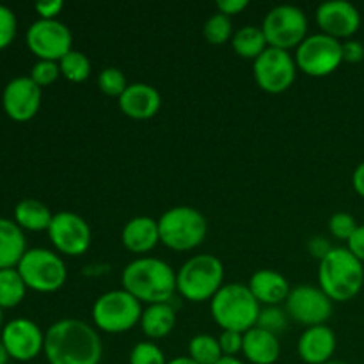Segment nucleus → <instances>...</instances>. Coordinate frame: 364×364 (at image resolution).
<instances>
[{"mask_svg":"<svg viewBox=\"0 0 364 364\" xmlns=\"http://www.w3.org/2000/svg\"><path fill=\"white\" fill-rule=\"evenodd\" d=\"M326 364H347V363H341V361H329V363H326Z\"/></svg>","mask_w":364,"mask_h":364,"instance_id":"obj_48","label":"nucleus"},{"mask_svg":"<svg viewBox=\"0 0 364 364\" xmlns=\"http://www.w3.org/2000/svg\"><path fill=\"white\" fill-rule=\"evenodd\" d=\"M219 345L226 358H237L244 348V334L237 331H223L219 336Z\"/></svg>","mask_w":364,"mask_h":364,"instance_id":"obj_37","label":"nucleus"},{"mask_svg":"<svg viewBox=\"0 0 364 364\" xmlns=\"http://www.w3.org/2000/svg\"><path fill=\"white\" fill-rule=\"evenodd\" d=\"M331 249H333V247H331V245H329L327 238L315 237V238H311V240H309V251H311L313 255H315L316 258H318V262L323 258V256L327 255V252L331 251Z\"/></svg>","mask_w":364,"mask_h":364,"instance_id":"obj_42","label":"nucleus"},{"mask_svg":"<svg viewBox=\"0 0 364 364\" xmlns=\"http://www.w3.org/2000/svg\"><path fill=\"white\" fill-rule=\"evenodd\" d=\"M121 284L141 304H162L176 294V272L164 259L141 256L124 267Z\"/></svg>","mask_w":364,"mask_h":364,"instance_id":"obj_2","label":"nucleus"},{"mask_svg":"<svg viewBox=\"0 0 364 364\" xmlns=\"http://www.w3.org/2000/svg\"><path fill=\"white\" fill-rule=\"evenodd\" d=\"M203 34H205L206 41L212 43V45H215V46L224 45V43L230 41L235 34L231 18L217 11L215 14H212V16L205 21Z\"/></svg>","mask_w":364,"mask_h":364,"instance_id":"obj_30","label":"nucleus"},{"mask_svg":"<svg viewBox=\"0 0 364 364\" xmlns=\"http://www.w3.org/2000/svg\"><path fill=\"white\" fill-rule=\"evenodd\" d=\"M34 9L43 20H57V14H60V11L64 9V2L63 0H43L36 4Z\"/></svg>","mask_w":364,"mask_h":364,"instance_id":"obj_38","label":"nucleus"},{"mask_svg":"<svg viewBox=\"0 0 364 364\" xmlns=\"http://www.w3.org/2000/svg\"><path fill=\"white\" fill-rule=\"evenodd\" d=\"M9 354H7L6 347H4V343L0 341V364H7V361H9Z\"/></svg>","mask_w":364,"mask_h":364,"instance_id":"obj_45","label":"nucleus"},{"mask_svg":"<svg viewBox=\"0 0 364 364\" xmlns=\"http://www.w3.org/2000/svg\"><path fill=\"white\" fill-rule=\"evenodd\" d=\"M255 80L263 91L279 95L291 87L297 77V63L288 50L269 46L252 64Z\"/></svg>","mask_w":364,"mask_h":364,"instance_id":"obj_11","label":"nucleus"},{"mask_svg":"<svg viewBox=\"0 0 364 364\" xmlns=\"http://www.w3.org/2000/svg\"><path fill=\"white\" fill-rule=\"evenodd\" d=\"M142 333L151 340H160L171 334V331L176 326V309L171 306V302L162 304H149L142 311L141 316Z\"/></svg>","mask_w":364,"mask_h":364,"instance_id":"obj_25","label":"nucleus"},{"mask_svg":"<svg viewBox=\"0 0 364 364\" xmlns=\"http://www.w3.org/2000/svg\"><path fill=\"white\" fill-rule=\"evenodd\" d=\"M341 52H343V60L345 63H361L364 59V45L361 41H354V39H348V41L341 43Z\"/></svg>","mask_w":364,"mask_h":364,"instance_id":"obj_39","label":"nucleus"},{"mask_svg":"<svg viewBox=\"0 0 364 364\" xmlns=\"http://www.w3.org/2000/svg\"><path fill=\"white\" fill-rule=\"evenodd\" d=\"M247 6L249 0H219V2H217L219 13L226 14V16H233V14L242 13Z\"/></svg>","mask_w":364,"mask_h":364,"instance_id":"obj_41","label":"nucleus"},{"mask_svg":"<svg viewBox=\"0 0 364 364\" xmlns=\"http://www.w3.org/2000/svg\"><path fill=\"white\" fill-rule=\"evenodd\" d=\"M316 23L323 34L334 39L350 38L361 25V14L347 0H327L316 7Z\"/></svg>","mask_w":364,"mask_h":364,"instance_id":"obj_17","label":"nucleus"},{"mask_svg":"<svg viewBox=\"0 0 364 364\" xmlns=\"http://www.w3.org/2000/svg\"><path fill=\"white\" fill-rule=\"evenodd\" d=\"M14 223L23 231H48L53 213L45 203L34 198H25L14 206Z\"/></svg>","mask_w":364,"mask_h":364,"instance_id":"obj_24","label":"nucleus"},{"mask_svg":"<svg viewBox=\"0 0 364 364\" xmlns=\"http://www.w3.org/2000/svg\"><path fill=\"white\" fill-rule=\"evenodd\" d=\"M336 350V334L331 327H308L297 341L299 358L306 364H326Z\"/></svg>","mask_w":364,"mask_h":364,"instance_id":"obj_19","label":"nucleus"},{"mask_svg":"<svg viewBox=\"0 0 364 364\" xmlns=\"http://www.w3.org/2000/svg\"><path fill=\"white\" fill-rule=\"evenodd\" d=\"M295 63L302 73L309 77H326L338 70L343 63V52H341L340 39L318 32L311 34L297 46Z\"/></svg>","mask_w":364,"mask_h":364,"instance_id":"obj_10","label":"nucleus"},{"mask_svg":"<svg viewBox=\"0 0 364 364\" xmlns=\"http://www.w3.org/2000/svg\"><path fill=\"white\" fill-rule=\"evenodd\" d=\"M363 263L347 247H333L318 263V287L333 302H347L361 291Z\"/></svg>","mask_w":364,"mask_h":364,"instance_id":"obj_3","label":"nucleus"},{"mask_svg":"<svg viewBox=\"0 0 364 364\" xmlns=\"http://www.w3.org/2000/svg\"><path fill=\"white\" fill-rule=\"evenodd\" d=\"M231 46H233L237 55L255 60L269 48V43H267L262 27L244 25L238 31H235L233 38H231Z\"/></svg>","mask_w":364,"mask_h":364,"instance_id":"obj_26","label":"nucleus"},{"mask_svg":"<svg viewBox=\"0 0 364 364\" xmlns=\"http://www.w3.org/2000/svg\"><path fill=\"white\" fill-rule=\"evenodd\" d=\"M28 77H31L41 89L46 87V85H52L53 82L60 77L59 63H57V60L38 59L34 63V66L31 68Z\"/></svg>","mask_w":364,"mask_h":364,"instance_id":"obj_34","label":"nucleus"},{"mask_svg":"<svg viewBox=\"0 0 364 364\" xmlns=\"http://www.w3.org/2000/svg\"><path fill=\"white\" fill-rule=\"evenodd\" d=\"M249 290L262 306H279L287 302L291 288L281 272L272 269H259L247 283Z\"/></svg>","mask_w":364,"mask_h":364,"instance_id":"obj_20","label":"nucleus"},{"mask_svg":"<svg viewBox=\"0 0 364 364\" xmlns=\"http://www.w3.org/2000/svg\"><path fill=\"white\" fill-rule=\"evenodd\" d=\"M59 68L60 75L66 80L75 82V84H80V82L87 80L89 75H91V60H89V57L85 53L78 52V50L68 52L59 60Z\"/></svg>","mask_w":364,"mask_h":364,"instance_id":"obj_29","label":"nucleus"},{"mask_svg":"<svg viewBox=\"0 0 364 364\" xmlns=\"http://www.w3.org/2000/svg\"><path fill=\"white\" fill-rule=\"evenodd\" d=\"M142 306L127 290H110L100 295L92 304V322L98 331L121 334L134 329L142 316Z\"/></svg>","mask_w":364,"mask_h":364,"instance_id":"obj_8","label":"nucleus"},{"mask_svg":"<svg viewBox=\"0 0 364 364\" xmlns=\"http://www.w3.org/2000/svg\"><path fill=\"white\" fill-rule=\"evenodd\" d=\"M27 252L25 233L13 219L0 217V269H14Z\"/></svg>","mask_w":364,"mask_h":364,"instance_id":"obj_23","label":"nucleus"},{"mask_svg":"<svg viewBox=\"0 0 364 364\" xmlns=\"http://www.w3.org/2000/svg\"><path fill=\"white\" fill-rule=\"evenodd\" d=\"M0 341L11 359L28 363L45 350V333L36 322L28 318L9 320L2 327Z\"/></svg>","mask_w":364,"mask_h":364,"instance_id":"obj_15","label":"nucleus"},{"mask_svg":"<svg viewBox=\"0 0 364 364\" xmlns=\"http://www.w3.org/2000/svg\"><path fill=\"white\" fill-rule=\"evenodd\" d=\"M262 31L269 46L281 50L297 48L308 38V16L301 7L279 4L265 14Z\"/></svg>","mask_w":364,"mask_h":364,"instance_id":"obj_9","label":"nucleus"},{"mask_svg":"<svg viewBox=\"0 0 364 364\" xmlns=\"http://www.w3.org/2000/svg\"><path fill=\"white\" fill-rule=\"evenodd\" d=\"M45 354L48 364H100L103 354L98 331L78 318H63L46 329Z\"/></svg>","mask_w":364,"mask_h":364,"instance_id":"obj_1","label":"nucleus"},{"mask_svg":"<svg viewBox=\"0 0 364 364\" xmlns=\"http://www.w3.org/2000/svg\"><path fill=\"white\" fill-rule=\"evenodd\" d=\"M121 242L124 249L134 255H146L160 244L159 220L149 215H139L128 220L121 231Z\"/></svg>","mask_w":364,"mask_h":364,"instance_id":"obj_21","label":"nucleus"},{"mask_svg":"<svg viewBox=\"0 0 364 364\" xmlns=\"http://www.w3.org/2000/svg\"><path fill=\"white\" fill-rule=\"evenodd\" d=\"M46 233H48L55 251L66 256L84 255L92 240L87 220L78 213L68 212V210L53 213L52 224Z\"/></svg>","mask_w":364,"mask_h":364,"instance_id":"obj_13","label":"nucleus"},{"mask_svg":"<svg viewBox=\"0 0 364 364\" xmlns=\"http://www.w3.org/2000/svg\"><path fill=\"white\" fill-rule=\"evenodd\" d=\"M2 327H4V315H2V308H0V333H2Z\"/></svg>","mask_w":364,"mask_h":364,"instance_id":"obj_47","label":"nucleus"},{"mask_svg":"<svg viewBox=\"0 0 364 364\" xmlns=\"http://www.w3.org/2000/svg\"><path fill=\"white\" fill-rule=\"evenodd\" d=\"M16 14L11 7L0 4V50L7 48L16 36Z\"/></svg>","mask_w":364,"mask_h":364,"instance_id":"obj_36","label":"nucleus"},{"mask_svg":"<svg viewBox=\"0 0 364 364\" xmlns=\"http://www.w3.org/2000/svg\"><path fill=\"white\" fill-rule=\"evenodd\" d=\"M121 112L127 117L137 121L151 119L162 105V96L153 85L144 84V82H135L128 84L123 95L117 98Z\"/></svg>","mask_w":364,"mask_h":364,"instance_id":"obj_18","label":"nucleus"},{"mask_svg":"<svg viewBox=\"0 0 364 364\" xmlns=\"http://www.w3.org/2000/svg\"><path fill=\"white\" fill-rule=\"evenodd\" d=\"M130 364H167L162 348L153 341H141L135 345L128 358Z\"/></svg>","mask_w":364,"mask_h":364,"instance_id":"obj_32","label":"nucleus"},{"mask_svg":"<svg viewBox=\"0 0 364 364\" xmlns=\"http://www.w3.org/2000/svg\"><path fill=\"white\" fill-rule=\"evenodd\" d=\"M188 358L198 364H217L224 358L219 338L212 334H196L188 341Z\"/></svg>","mask_w":364,"mask_h":364,"instance_id":"obj_28","label":"nucleus"},{"mask_svg":"<svg viewBox=\"0 0 364 364\" xmlns=\"http://www.w3.org/2000/svg\"><path fill=\"white\" fill-rule=\"evenodd\" d=\"M41 87L28 75L14 77L4 87L2 107L4 112L18 123L31 121L41 107Z\"/></svg>","mask_w":364,"mask_h":364,"instance_id":"obj_16","label":"nucleus"},{"mask_svg":"<svg viewBox=\"0 0 364 364\" xmlns=\"http://www.w3.org/2000/svg\"><path fill=\"white\" fill-rule=\"evenodd\" d=\"M358 226L359 224L355 223V219L348 212H336L329 219V231L338 240H350V237L358 230Z\"/></svg>","mask_w":364,"mask_h":364,"instance_id":"obj_35","label":"nucleus"},{"mask_svg":"<svg viewBox=\"0 0 364 364\" xmlns=\"http://www.w3.org/2000/svg\"><path fill=\"white\" fill-rule=\"evenodd\" d=\"M28 50L34 53L38 59L57 60L59 63L68 52H71L73 45V36L70 27L60 20H36L31 23L25 34Z\"/></svg>","mask_w":364,"mask_h":364,"instance_id":"obj_12","label":"nucleus"},{"mask_svg":"<svg viewBox=\"0 0 364 364\" xmlns=\"http://www.w3.org/2000/svg\"><path fill=\"white\" fill-rule=\"evenodd\" d=\"M347 249L359 259V262L364 263V224L363 226H358V230L354 231L350 240L347 242Z\"/></svg>","mask_w":364,"mask_h":364,"instance_id":"obj_40","label":"nucleus"},{"mask_svg":"<svg viewBox=\"0 0 364 364\" xmlns=\"http://www.w3.org/2000/svg\"><path fill=\"white\" fill-rule=\"evenodd\" d=\"M98 87L103 95L114 96V98H119L124 92V89L128 87L127 77H124L123 71L116 66L103 68L98 75Z\"/></svg>","mask_w":364,"mask_h":364,"instance_id":"obj_31","label":"nucleus"},{"mask_svg":"<svg viewBox=\"0 0 364 364\" xmlns=\"http://www.w3.org/2000/svg\"><path fill=\"white\" fill-rule=\"evenodd\" d=\"M16 269L28 290L38 294H53L60 290L68 279L64 259L45 247L27 249Z\"/></svg>","mask_w":364,"mask_h":364,"instance_id":"obj_7","label":"nucleus"},{"mask_svg":"<svg viewBox=\"0 0 364 364\" xmlns=\"http://www.w3.org/2000/svg\"><path fill=\"white\" fill-rule=\"evenodd\" d=\"M217 364H245V363L240 361L238 358H226V355H224V358L220 359V361Z\"/></svg>","mask_w":364,"mask_h":364,"instance_id":"obj_46","label":"nucleus"},{"mask_svg":"<svg viewBox=\"0 0 364 364\" xmlns=\"http://www.w3.org/2000/svg\"><path fill=\"white\" fill-rule=\"evenodd\" d=\"M224 287V265L217 256L188 258L176 272V291L188 302H206Z\"/></svg>","mask_w":364,"mask_h":364,"instance_id":"obj_5","label":"nucleus"},{"mask_svg":"<svg viewBox=\"0 0 364 364\" xmlns=\"http://www.w3.org/2000/svg\"><path fill=\"white\" fill-rule=\"evenodd\" d=\"M284 311L290 318L306 327L323 326L333 315V301L323 294L320 287L301 284L291 288L284 302Z\"/></svg>","mask_w":364,"mask_h":364,"instance_id":"obj_14","label":"nucleus"},{"mask_svg":"<svg viewBox=\"0 0 364 364\" xmlns=\"http://www.w3.org/2000/svg\"><path fill=\"white\" fill-rule=\"evenodd\" d=\"M167 364H198L196 361H192L188 355H180V358H174L171 361H167Z\"/></svg>","mask_w":364,"mask_h":364,"instance_id":"obj_44","label":"nucleus"},{"mask_svg":"<svg viewBox=\"0 0 364 364\" xmlns=\"http://www.w3.org/2000/svg\"><path fill=\"white\" fill-rule=\"evenodd\" d=\"M258 327L269 331V333L279 334L281 331L287 329L288 326V315L283 308L279 306H263L258 316Z\"/></svg>","mask_w":364,"mask_h":364,"instance_id":"obj_33","label":"nucleus"},{"mask_svg":"<svg viewBox=\"0 0 364 364\" xmlns=\"http://www.w3.org/2000/svg\"><path fill=\"white\" fill-rule=\"evenodd\" d=\"M242 354L252 364H274L281 355L279 338L258 326L252 327L244 333Z\"/></svg>","mask_w":364,"mask_h":364,"instance_id":"obj_22","label":"nucleus"},{"mask_svg":"<svg viewBox=\"0 0 364 364\" xmlns=\"http://www.w3.org/2000/svg\"><path fill=\"white\" fill-rule=\"evenodd\" d=\"M160 244L173 251L199 247L208 233L206 217L194 206H173L159 217Z\"/></svg>","mask_w":364,"mask_h":364,"instance_id":"obj_6","label":"nucleus"},{"mask_svg":"<svg viewBox=\"0 0 364 364\" xmlns=\"http://www.w3.org/2000/svg\"><path fill=\"white\" fill-rule=\"evenodd\" d=\"M27 284L21 279L18 269H0V308H16L27 294Z\"/></svg>","mask_w":364,"mask_h":364,"instance_id":"obj_27","label":"nucleus"},{"mask_svg":"<svg viewBox=\"0 0 364 364\" xmlns=\"http://www.w3.org/2000/svg\"><path fill=\"white\" fill-rule=\"evenodd\" d=\"M210 311L223 331L244 334L258 323L262 304L256 301L247 284L226 283L210 301Z\"/></svg>","mask_w":364,"mask_h":364,"instance_id":"obj_4","label":"nucleus"},{"mask_svg":"<svg viewBox=\"0 0 364 364\" xmlns=\"http://www.w3.org/2000/svg\"><path fill=\"white\" fill-rule=\"evenodd\" d=\"M352 185H354V191L364 198V162L355 167L354 174H352Z\"/></svg>","mask_w":364,"mask_h":364,"instance_id":"obj_43","label":"nucleus"}]
</instances>
